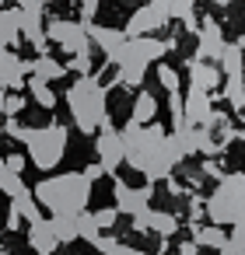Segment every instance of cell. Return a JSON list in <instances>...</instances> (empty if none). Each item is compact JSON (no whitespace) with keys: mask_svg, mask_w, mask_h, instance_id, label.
Returning <instances> with one entry per match:
<instances>
[{"mask_svg":"<svg viewBox=\"0 0 245 255\" xmlns=\"http://www.w3.org/2000/svg\"><path fill=\"white\" fill-rule=\"evenodd\" d=\"M35 203H42L53 217L56 213H67V217H77L84 213L88 199H91V182L84 178V171H67V175H49L42 178L35 189H32Z\"/></svg>","mask_w":245,"mask_h":255,"instance_id":"6da1fadb","label":"cell"},{"mask_svg":"<svg viewBox=\"0 0 245 255\" xmlns=\"http://www.w3.org/2000/svg\"><path fill=\"white\" fill-rule=\"evenodd\" d=\"M67 105L74 116V126L91 136L98 126H109V109H105V84L98 74H84L67 88Z\"/></svg>","mask_w":245,"mask_h":255,"instance_id":"7a4b0ae2","label":"cell"},{"mask_svg":"<svg viewBox=\"0 0 245 255\" xmlns=\"http://www.w3.org/2000/svg\"><path fill=\"white\" fill-rule=\"evenodd\" d=\"M210 224H235L238 217H245V175H221L217 189L210 192V199L203 203Z\"/></svg>","mask_w":245,"mask_h":255,"instance_id":"3957f363","label":"cell"},{"mask_svg":"<svg viewBox=\"0 0 245 255\" xmlns=\"http://www.w3.org/2000/svg\"><path fill=\"white\" fill-rule=\"evenodd\" d=\"M21 143L28 147V157L39 171H53L67 150V129L60 123H49L46 129H21Z\"/></svg>","mask_w":245,"mask_h":255,"instance_id":"277c9868","label":"cell"},{"mask_svg":"<svg viewBox=\"0 0 245 255\" xmlns=\"http://www.w3.org/2000/svg\"><path fill=\"white\" fill-rule=\"evenodd\" d=\"M46 39L49 42H56L63 53H84V49H91L88 42V28L81 25V21H67V18H53L49 25H46Z\"/></svg>","mask_w":245,"mask_h":255,"instance_id":"5b68a950","label":"cell"},{"mask_svg":"<svg viewBox=\"0 0 245 255\" xmlns=\"http://www.w3.org/2000/svg\"><path fill=\"white\" fill-rule=\"evenodd\" d=\"M182 116H186V126H207V129H214L224 119L221 112H214V98L203 88H189V95L182 98Z\"/></svg>","mask_w":245,"mask_h":255,"instance_id":"8992f818","label":"cell"},{"mask_svg":"<svg viewBox=\"0 0 245 255\" xmlns=\"http://www.w3.org/2000/svg\"><path fill=\"white\" fill-rule=\"evenodd\" d=\"M224 32H221V25L214 21V18H203L200 21V28H196V53H193V60H207V63H217L221 60V53H224Z\"/></svg>","mask_w":245,"mask_h":255,"instance_id":"52a82bcc","label":"cell"},{"mask_svg":"<svg viewBox=\"0 0 245 255\" xmlns=\"http://www.w3.org/2000/svg\"><path fill=\"white\" fill-rule=\"evenodd\" d=\"M168 49H175V42H161V39H154V35H137V39H126V42L119 46L123 56H133V60H140L144 67L158 63Z\"/></svg>","mask_w":245,"mask_h":255,"instance_id":"ba28073f","label":"cell"},{"mask_svg":"<svg viewBox=\"0 0 245 255\" xmlns=\"http://www.w3.org/2000/svg\"><path fill=\"white\" fill-rule=\"evenodd\" d=\"M95 150H98V164H102V171H112L116 175V168L123 164V136H119V129H112V123L109 126H102V133H98V140H95Z\"/></svg>","mask_w":245,"mask_h":255,"instance_id":"9c48e42d","label":"cell"},{"mask_svg":"<svg viewBox=\"0 0 245 255\" xmlns=\"http://www.w3.org/2000/svg\"><path fill=\"white\" fill-rule=\"evenodd\" d=\"M112 196H116V210H119V213H126V217H137V213H144V210L151 206V196H154V189H151V185H144V189H130L123 178H116V185H112Z\"/></svg>","mask_w":245,"mask_h":255,"instance_id":"30bf717a","label":"cell"},{"mask_svg":"<svg viewBox=\"0 0 245 255\" xmlns=\"http://www.w3.org/2000/svg\"><path fill=\"white\" fill-rule=\"evenodd\" d=\"M28 74H32L28 60H18V53L11 49H0V91H21Z\"/></svg>","mask_w":245,"mask_h":255,"instance_id":"8fae6325","label":"cell"},{"mask_svg":"<svg viewBox=\"0 0 245 255\" xmlns=\"http://www.w3.org/2000/svg\"><path fill=\"white\" fill-rule=\"evenodd\" d=\"M133 231H154V234H161V238H172L175 231H179V220L172 217V213H165V210H144V213H137L133 217Z\"/></svg>","mask_w":245,"mask_h":255,"instance_id":"7c38bea8","label":"cell"},{"mask_svg":"<svg viewBox=\"0 0 245 255\" xmlns=\"http://www.w3.org/2000/svg\"><path fill=\"white\" fill-rule=\"evenodd\" d=\"M161 25H165V18L147 4V7H137V11L130 14V21H126L123 32H126V39H137V35H151V32H158Z\"/></svg>","mask_w":245,"mask_h":255,"instance_id":"4fadbf2b","label":"cell"},{"mask_svg":"<svg viewBox=\"0 0 245 255\" xmlns=\"http://www.w3.org/2000/svg\"><path fill=\"white\" fill-rule=\"evenodd\" d=\"M224 74L217 63H207V60H189V88H203V91H214L221 88Z\"/></svg>","mask_w":245,"mask_h":255,"instance_id":"5bb4252c","label":"cell"},{"mask_svg":"<svg viewBox=\"0 0 245 255\" xmlns=\"http://www.w3.org/2000/svg\"><path fill=\"white\" fill-rule=\"evenodd\" d=\"M88 28V39L105 53V56H112L123 42H126V32H119V28H105V25H84Z\"/></svg>","mask_w":245,"mask_h":255,"instance_id":"9a60e30c","label":"cell"},{"mask_svg":"<svg viewBox=\"0 0 245 255\" xmlns=\"http://www.w3.org/2000/svg\"><path fill=\"white\" fill-rule=\"evenodd\" d=\"M28 245L35 248V255H53V252H56L60 241H56L49 220H35V224H28Z\"/></svg>","mask_w":245,"mask_h":255,"instance_id":"2e32d148","label":"cell"},{"mask_svg":"<svg viewBox=\"0 0 245 255\" xmlns=\"http://www.w3.org/2000/svg\"><path fill=\"white\" fill-rule=\"evenodd\" d=\"M18 21H21V11L18 7H0V49L18 46V39H21Z\"/></svg>","mask_w":245,"mask_h":255,"instance_id":"e0dca14e","label":"cell"},{"mask_svg":"<svg viewBox=\"0 0 245 255\" xmlns=\"http://www.w3.org/2000/svg\"><path fill=\"white\" fill-rule=\"evenodd\" d=\"M189 234L200 248H221L228 241V234L221 231V224H189Z\"/></svg>","mask_w":245,"mask_h":255,"instance_id":"ac0fdd59","label":"cell"},{"mask_svg":"<svg viewBox=\"0 0 245 255\" xmlns=\"http://www.w3.org/2000/svg\"><path fill=\"white\" fill-rule=\"evenodd\" d=\"M32 63V77H42V81H60L63 74H67V67L60 63V60H53L49 53H39L35 60H28Z\"/></svg>","mask_w":245,"mask_h":255,"instance_id":"d6986e66","label":"cell"},{"mask_svg":"<svg viewBox=\"0 0 245 255\" xmlns=\"http://www.w3.org/2000/svg\"><path fill=\"white\" fill-rule=\"evenodd\" d=\"M217 67H221V74H224V77H231V74H245V53L238 49V42H235V46H224V53H221Z\"/></svg>","mask_w":245,"mask_h":255,"instance_id":"ffe728a7","label":"cell"},{"mask_svg":"<svg viewBox=\"0 0 245 255\" xmlns=\"http://www.w3.org/2000/svg\"><path fill=\"white\" fill-rule=\"evenodd\" d=\"M154 116H158V98L151 91H140L137 102H133V123L147 126V123H154Z\"/></svg>","mask_w":245,"mask_h":255,"instance_id":"44dd1931","label":"cell"},{"mask_svg":"<svg viewBox=\"0 0 245 255\" xmlns=\"http://www.w3.org/2000/svg\"><path fill=\"white\" fill-rule=\"evenodd\" d=\"M11 210H18V213H21V220H28V224H35V220H42V213H39V203H35V196H32V189H25V192H18V196L11 199Z\"/></svg>","mask_w":245,"mask_h":255,"instance_id":"7402d4cb","label":"cell"},{"mask_svg":"<svg viewBox=\"0 0 245 255\" xmlns=\"http://www.w3.org/2000/svg\"><path fill=\"white\" fill-rule=\"evenodd\" d=\"M49 227H53V234H56V241H60V245L77 241V217L56 213V217H49Z\"/></svg>","mask_w":245,"mask_h":255,"instance_id":"603a6c76","label":"cell"},{"mask_svg":"<svg viewBox=\"0 0 245 255\" xmlns=\"http://www.w3.org/2000/svg\"><path fill=\"white\" fill-rule=\"evenodd\" d=\"M25 88L32 91V98H35V102H39L42 109H53V105H56V91L49 88V81H42V77H32V74H28Z\"/></svg>","mask_w":245,"mask_h":255,"instance_id":"cb8c5ba5","label":"cell"},{"mask_svg":"<svg viewBox=\"0 0 245 255\" xmlns=\"http://www.w3.org/2000/svg\"><path fill=\"white\" fill-rule=\"evenodd\" d=\"M224 98H228L231 109H245V74L224 77Z\"/></svg>","mask_w":245,"mask_h":255,"instance_id":"d4e9b609","label":"cell"},{"mask_svg":"<svg viewBox=\"0 0 245 255\" xmlns=\"http://www.w3.org/2000/svg\"><path fill=\"white\" fill-rule=\"evenodd\" d=\"M25 189H28V185L21 182V175H14V171L4 164V157H0V192L14 199V196H18V192H25Z\"/></svg>","mask_w":245,"mask_h":255,"instance_id":"484cf974","label":"cell"},{"mask_svg":"<svg viewBox=\"0 0 245 255\" xmlns=\"http://www.w3.org/2000/svg\"><path fill=\"white\" fill-rule=\"evenodd\" d=\"M21 109H25V98L18 91H0V116L4 119H14Z\"/></svg>","mask_w":245,"mask_h":255,"instance_id":"4316f807","label":"cell"},{"mask_svg":"<svg viewBox=\"0 0 245 255\" xmlns=\"http://www.w3.org/2000/svg\"><path fill=\"white\" fill-rule=\"evenodd\" d=\"M158 81H161V88H165L168 95H175V91L182 88L179 70H175V67H168V63H158Z\"/></svg>","mask_w":245,"mask_h":255,"instance_id":"83f0119b","label":"cell"},{"mask_svg":"<svg viewBox=\"0 0 245 255\" xmlns=\"http://www.w3.org/2000/svg\"><path fill=\"white\" fill-rule=\"evenodd\" d=\"M98 234H102V231H98L95 217H91V213H77V238H84V241H91V245H95V241H98Z\"/></svg>","mask_w":245,"mask_h":255,"instance_id":"f1b7e54d","label":"cell"},{"mask_svg":"<svg viewBox=\"0 0 245 255\" xmlns=\"http://www.w3.org/2000/svg\"><path fill=\"white\" fill-rule=\"evenodd\" d=\"M67 70H74L77 77L91 74V49H84V53H74V60L67 63Z\"/></svg>","mask_w":245,"mask_h":255,"instance_id":"f546056e","label":"cell"},{"mask_svg":"<svg viewBox=\"0 0 245 255\" xmlns=\"http://www.w3.org/2000/svg\"><path fill=\"white\" fill-rule=\"evenodd\" d=\"M91 217H95L98 231H112V227H116V220H119V210H116V206H109V210H98V213H91Z\"/></svg>","mask_w":245,"mask_h":255,"instance_id":"4dcf8cb0","label":"cell"},{"mask_svg":"<svg viewBox=\"0 0 245 255\" xmlns=\"http://www.w3.org/2000/svg\"><path fill=\"white\" fill-rule=\"evenodd\" d=\"M217 255H245V245H238L235 238H228V241L217 248Z\"/></svg>","mask_w":245,"mask_h":255,"instance_id":"1f68e13d","label":"cell"},{"mask_svg":"<svg viewBox=\"0 0 245 255\" xmlns=\"http://www.w3.org/2000/svg\"><path fill=\"white\" fill-rule=\"evenodd\" d=\"M4 164H7L14 175H21V171H25V154H7V157H4Z\"/></svg>","mask_w":245,"mask_h":255,"instance_id":"d6a6232c","label":"cell"},{"mask_svg":"<svg viewBox=\"0 0 245 255\" xmlns=\"http://www.w3.org/2000/svg\"><path fill=\"white\" fill-rule=\"evenodd\" d=\"M228 238H235L238 245H245V217H238V220L231 224V234H228Z\"/></svg>","mask_w":245,"mask_h":255,"instance_id":"836d02e7","label":"cell"},{"mask_svg":"<svg viewBox=\"0 0 245 255\" xmlns=\"http://www.w3.org/2000/svg\"><path fill=\"white\" fill-rule=\"evenodd\" d=\"M109 255H144V252H140V248H130V245H119V241H112Z\"/></svg>","mask_w":245,"mask_h":255,"instance_id":"e575fe53","label":"cell"},{"mask_svg":"<svg viewBox=\"0 0 245 255\" xmlns=\"http://www.w3.org/2000/svg\"><path fill=\"white\" fill-rule=\"evenodd\" d=\"M4 133H7L11 140H21V126H18L14 119H4Z\"/></svg>","mask_w":245,"mask_h":255,"instance_id":"d590c367","label":"cell"},{"mask_svg":"<svg viewBox=\"0 0 245 255\" xmlns=\"http://www.w3.org/2000/svg\"><path fill=\"white\" fill-rule=\"evenodd\" d=\"M179 255H200V245L189 238V241H182V245H179Z\"/></svg>","mask_w":245,"mask_h":255,"instance_id":"8d00e7d4","label":"cell"},{"mask_svg":"<svg viewBox=\"0 0 245 255\" xmlns=\"http://www.w3.org/2000/svg\"><path fill=\"white\" fill-rule=\"evenodd\" d=\"M98 175H105V171H102V164H91V168H84V178H88V182H95Z\"/></svg>","mask_w":245,"mask_h":255,"instance_id":"74e56055","label":"cell"},{"mask_svg":"<svg viewBox=\"0 0 245 255\" xmlns=\"http://www.w3.org/2000/svg\"><path fill=\"white\" fill-rule=\"evenodd\" d=\"M210 4H217V7H231L235 0H210Z\"/></svg>","mask_w":245,"mask_h":255,"instance_id":"f35d334b","label":"cell"},{"mask_svg":"<svg viewBox=\"0 0 245 255\" xmlns=\"http://www.w3.org/2000/svg\"><path fill=\"white\" fill-rule=\"evenodd\" d=\"M238 49H242V53H245V35H242V39H238Z\"/></svg>","mask_w":245,"mask_h":255,"instance_id":"ab89813d","label":"cell"},{"mask_svg":"<svg viewBox=\"0 0 245 255\" xmlns=\"http://www.w3.org/2000/svg\"><path fill=\"white\" fill-rule=\"evenodd\" d=\"M0 133H4V116H0Z\"/></svg>","mask_w":245,"mask_h":255,"instance_id":"60d3db41","label":"cell"},{"mask_svg":"<svg viewBox=\"0 0 245 255\" xmlns=\"http://www.w3.org/2000/svg\"><path fill=\"white\" fill-rule=\"evenodd\" d=\"M238 136H242V140H245V129H242V133H238Z\"/></svg>","mask_w":245,"mask_h":255,"instance_id":"b9f144b4","label":"cell"},{"mask_svg":"<svg viewBox=\"0 0 245 255\" xmlns=\"http://www.w3.org/2000/svg\"><path fill=\"white\" fill-rule=\"evenodd\" d=\"M0 7H4V0H0Z\"/></svg>","mask_w":245,"mask_h":255,"instance_id":"7bdbcfd3","label":"cell"},{"mask_svg":"<svg viewBox=\"0 0 245 255\" xmlns=\"http://www.w3.org/2000/svg\"><path fill=\"white\" fill-rule=\"evenodd\" d=\"M46 4H49V0H46Z\"/></svg>","mask_w":245,"mask_h":255,"instance_id":"ee69618b","label":"cell"}]
</instances>
